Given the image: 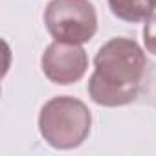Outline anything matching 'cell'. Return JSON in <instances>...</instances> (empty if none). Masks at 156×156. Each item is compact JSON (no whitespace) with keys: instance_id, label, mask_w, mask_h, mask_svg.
I'll return each instance as SVG.
<instances>
[{"instance_id":"7a4b0ae2","label":"cell","mask_w":156,"mask_h":156,"mask_svg":"<svg viewBox=\"0 0 156 156\" xmlns=\"http://www.w3.org/2000/svg\"><path fill=\"white\" fill-rule=\"evenodd\" d=\"M92 114L77 98L57 96L46 101L39 114V132L44 141L61 151L79 147L90 134Z\"/></svg>"},{"instance_id":"3957f363","label":"cell","mask_w":156,"mask_h":156,"mask_svg":"<svg viewBox=\"0 0 156 156\" xmlns=\"http://www.w3.org/2000/svg\"><path fill=\"white\" fill-rule=\"evenodd\" d=\"M44 24L55 41L85 44L98 31V13L90 0H51L44 9Z\"/></svg>"},{"instance_id":"6da1fadb","label":"cell","mask_w":156,"mask_h":156,"mask_svg":"<svg viewBox=\"0 0 156 156\" xmlns=\"http://www.w3.org/2000/svg\"><path fill=\"white\" fill-rule=\"evenodd\" d=\"M147 70L141 46L127 37L107 41L94 57V73L88 79V96L101 107H123L132 103Z\"/></svg>"},{"instance_id":"8992f818","label":"cell","mask_w":156,"mask_h":156,"mask_svg":"<svg viewBox=\"0 0 156 156\" xmlns=\"http://www.w3.org/2000/svg\"><path fill=\"white\" fill-rule=\"evenodd\" d=\"M143 44L149 53L156 55V13H152L143 26Z\"/></svg>"},{"instance_id":"277c9868","label":"cell","mask_w":156,"mask_h":156,"mask_svg":"<svg viewBox=\"0 0 156 156\" xmlns=\"http://www.w3.org/2000/svg\"><path fill=\"white\" fill-rule=\"evenodd\" d=\"M44 75L55 85H73L83 79L88 70V55L81 44L53 41L41 57Z\"/></svg>"},{"instance_id":"5b68a950","label":"cell","mask_w":156,"mask_h":156,"mask_svg":"<svg viewBox=\"0 0 156 156\" xmlns=\"http://www.w3.org/2000/svg\"><path fill=\"white\" fill-rule=\"evenodd\" d=\"M108 8L119 20L136 24L147 20L154 13L156 0H108Z\"/></svg>"}]
</instances>
